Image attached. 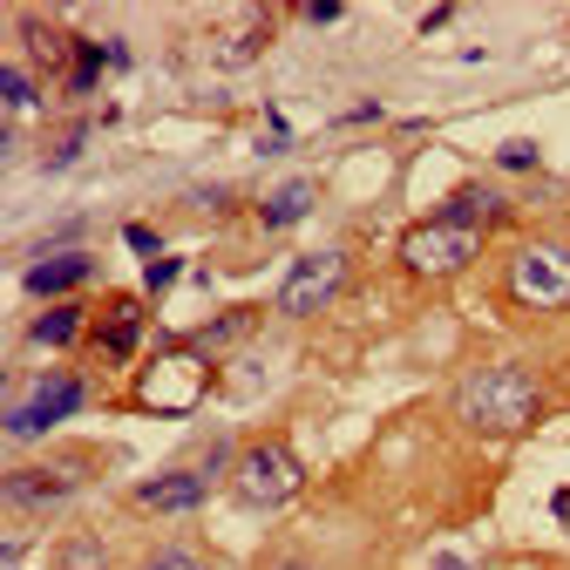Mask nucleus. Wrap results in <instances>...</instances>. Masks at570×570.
Returning <instances> with one entry per match:
<instances>
[{
	"instance_id": "5",
	"label": "nucleus",
	"mask_w": 570,
	"mask_h": 570,
	"mask_svg": "<svg viewBox=\"0 0 570 570\" xmlns=\"http://www.w3.org/2000/svg\"><path fill=\"white\" fill-rule=\"evenodd\" d=\"M475 258H482V232H469V225L421 218L401 232V272H414V278H455Z\"/></svg>"
},
{
	"instance_id": "3",
	"label": "nucleus",
	"mask_w": 570,
	"mask_h": 570,
	"mask_svg": "<svg viewBox=\"0 0 570 570\" xmlns=\"http://www.w3.org/2000/svg\"><path fill=\"white\" fill-rule=\"evenodd\" d=\"M210 394V361L197 346H164L150 367H142V381H136V407L142 414H190L197 401Z\"/></svg>"
},
{
	"instance_id": "12",
	"label": "nucleus",
	"mask_w": 570,
	"mask_h": 570,
	"mask_svg": "<svg viewBox=\"0 0 570 570\" xmlns=\"http://www.w3.org/2000/svg\"><path fill=\"white\" fill-rule=\"evenodd\" d=\"M435 218H449V225H469V232H482V225H495L503 218V197H495V184H462Z\"/></svg>"
},
{
	"instance_id": "1",
	"label": "nucleus",
	"mask_w": 570,
	"mask_h": 570,
	"mask_svg": "<svg viewBox=\"0 0 570 570\" xmlns=\"http://www.w3.org/2000/svg\"><path fill=\"white\" fill-rule=\"evenodd\" d=\"M455 421L469 428V435H530V428L543 421V381L517 361H482L455 381Z\"/></svg>"
},
{
	"instance_id": "21",
	"label": "nucleus",
	"mask_w": 570,
	"mask_h": 570,
	"mask_svg": "<svg viewBox=\"0 0 570 570\" xmlns=\"http://www.w3.org/2000/svg\"><path fill=\"white\" fill-rule=\"evenodd\" d=\"M142 570H197V557L190 550H164V557H150Z\"/></svg>"
},
{
	"instance_id": "7",
	"label": "nucleus",
	"mask_w": 570,
	"mask_h": 570,
	"mask_svg": "<svg viewBox=\"0 0 570 570\" xmlns=\"http://www.w3.org/2000/svg\"><path fill=\"white\" fill-rule=\"evenodd\" d=\"M89 401V387H82V374H41L35 387H28V401L8 414V435H41V428H55V421H68Z\"/></svg>"
},
{
	"instance_id": "8",
	"label": "nucleus",
	"mask_w": 570,
	"mask_h": 570,
	"mask_svg": "<svg viewBox=\"0 0 570 570\" xmlns=\"http://www.w3.org/2000/svg\"><path fill=\"white\" fill-rule=\"evenodd\" d=\"M89 482V469L82 462H48V469H14L8 475V503L14 510H55V503H68Z\"/></svg>"
},
{
	"instance_id": "9",
	"label": "nucleus",
	"mask_w": 570,
	"mask_h": 570,
	"mask_svg": "<svg viewBox=\"0 0 570 570\" xmlns=\"http://www.w3.org/2000/svg\"><path fill=\"white\" fill-rule=\"evenodd\" d=\"M204 495H210V482L190 475V469H177V475H150V482L136 489V503H142V510H164V517H184V510L204 503Z\"/></svg>"
},
{
	"instance_id": "18",
	"label": "nucleus",
	"mask_w": 570,
	"mask_h": 570,
	"mask_svg": "<svg viewBox=\"0 0 570 570\" xmlns=\"http://www.w3.org/2000/svg\"><path fill=\"white\" fill-rule=\"evenodd\" d=\"M21 35H28V48H35V61H48V68L61 61V41H55V28H48V21H35V14H28V21H21Z\"/></svg>"
},
{
	"instance_id": "13",
	"label": "nucleus",
	"mask_w": 570,
	"mask_h": 570,
	"mask_svg": "<svg viewBox=\"0 0 570 570\" xmlns=\"http://www.w3.org/2000/svg\"><path fill=\"white\" fill-rule=\"evenodd\" d=\"M306 210H313V184H306V177H293V184H278V190L258 204V218H265L272 232H285V225H299Z\"/></svg>"
},
{
	"instance_id": "10",
	"label": "nucleus",
	"mask_w": 570,
	"mask_h": 570,
	"mask_svg": "<svg viewBox=\"0 0 570 570\" xmlns=\"http://www.w3.org/2000/svg\"><path fill=\"white\" fill-rule=\"evenodd\" d=\"M82 278H89V258H82V252H68V258H35L21 285H28L35 299H61V306H68V293H76Z\"/></svg>"
},
{
	"instance_id": "24",
	"label": "nucleus",
	"mask_w": 570,
	"mask_h": 570,
	"mask_svg": "<svg viewBox=\"0 0 570 570\" xmlns=\"http://www.w3.org/2000/svg\"><path fill=\"white\" fill-rule=\"evenodd\" d=\"M557 517H570V489H563V495H557Z\"/></svg>"
},
{
	"instance_id": "6",
	"label": "nucleus",
	"mask_w": 570,
	"mask_h": 570,
	"mask_svg": "<svg viewBox=\"0 0 570 570\" xmlns=\"http://www.w3.org/2000/svg\"><path fill=\"white\" fill-rule=\"evenodd\" d=\"M346 252H306L293 272L278 278V313L285 320H313V313H326L340 293H346Z\"/></svg>"
},
{
	"instance_id": "23",
	"label": "nucleus",
	"mask_w": 570,
	"mask_h": 570,
	"mask_svg": "<svg viewBox=\"0 0 570 570\" xmlns=\"http://www.w3.org/2000/svg\"><path fill=\"white\" fill-rule=\"evenodd\" d=\"M435 570H469V563H462V557H442V563H435Z\"/></svg>"
},
{
	"instance_id": "16",
	"label": "nucleus",
	"mask_w": 570,
	"mask_h": 570,
	"mask_svg": "<svg viewBox=\"0 0 570 570\" xmlns=\"http://www.w3.org/2000/svg\"><path fill=\"white\" fill-rule=\"evenodd\" d=\"M55 563H61V570H102V543H96V537H68V543L55 550Z\"/></svg>"
},
{
	"instance_id": "25",
	"label": "nucleus",
	"mask_w": 570,
	"mask_h": 570,
	"mask_svg": "<svg viewBox=\"0 0 570 570\" xmlns=\"http://www.w3.org/2000/svg\"><path fill=\"white\" fill-rule=\"evenodd\" d=\"M278 570H306V563H278Z\"/></svg>"
},
{
	"instance_id": "22",
	"label": "nucleus",
	"mask_w": 570,
	"mask_h": 570,
	"mask_svg": "<svg viewBox=\"0 0 570 570\" xmlns=\"http://www.w3.org/2000/svg\"><path fill=\"white\" fill-rule=\"evenodd\" d=\"M170 278H177V258H150V293H164Z\"/></svg>"
},
{
	"instance_id": "11",
	"label": "nucleus",
	"mask_w": 570,
	"mask_h": 570,
	"mask_svg": "<svg viewBox=\"0 0 570 570\" xmlns=\"http://www.w3.org/2000/svg\"><path fill=\"white\" fill-rule=\"evenodd\" d=\"M136 340H142V299H116L102 313V326H96V346L109 353V361H129Z\"/></svg>"
},
{
	"instance_id": "15",
	"label": "nucleus",
	"mask_w": 570,
	"mask_h": 570,
	"mask_svg": "<svg viewBox=\"0 0 570 570\" xmlns=\"http://www.w3.org/2000/svg\"><path fill=\"white\" fill-rule=\"evenodd\" d=\"M102 68H122V48H76V68H68V89H96Z\"/></svg>"
},
{
	"instance_id": "20",
	"label": "nucleus",
	"mask_w": 570,
	"mask_h": 570,
	"mask_svg": "<svg viewBox=\"0 0 570 570\" xmlns=\"http://www.w3.org/2000/svg\"><path fill=\"white\" fill-rule=\"evenodd\" d=\"M495 164H503V170H537V142H503Z\"/></svg>"
},
{
	"instance_id": "19",
	"label": "nucleus",
	"mask_w": 570,
	"mask_h": 570,
	"mask_svg": "<svg viewBox=\"0 0 570 570\" xmlns=\"http://www.w3.org/2000/svg\"><path fill=\"white\" fill-rule=\"evenodd\" d=\"M0 96H8L14 109H35V76L28 68H8V76H0Z\"/></svg>"
},
{
	"instance_id": "2",
	"label": "nucleus",
	"mask_w": 570,
	"mask_h": 570,
	"mask_svg": "<svg viewBox=\"0 0 570 570\" xmlns=\"http://www.w3.org/2000/svg\"><path fill=\"white\" fill-rule=\"evenodd\" d=\"M510 299L523 313H563L570 306V238H530L510 252Z\"/></svg>"
},
{
	"instance_id": "4",
	"label": "nucleus",
	"mask_w": 570,
	"mask_h": 570,
	"mask_svg": "<svg viewBox=\"0 0 570 570\" xmlns=\"http://www.w3.org/2000/svg\"><path fill=\"white\" fill-rule=\"evenodd\" d=\"M299 489H306V469L285 442H258L232 469V495L245 510H285V503H299Z\"/></svg>"
},
{
	"instance_id": "17",
	"label": "nucleus",
	"mask_w": 570,
	"mask_h": 570,
	"mask_svg": "<svg viewBox=\"0 0 570 570\" xmlns=\"http://www.w3.org/2000/svg\"><path fill=\"white\" fill-rule=\"evenodd\" d=\"M252 333V313H232V320H210L204 333H197V346H232V340H245Z\"/></svg>"
},
{
	"instance_id": "14",
	"label": "nucleus",
	"mask_w": 570,
	"mask_h": 570,
	"mask_svg": "<svg viewBox=\"0 0 570 570\" xmlns=\"http://www.w3.org/2000/svg\"><path fill=\"white\" fill-rule=\"evenodd\" d=\"M82 326H89V320H82V306H48V313L28 326V340H35V346H76V340H82Z\"/></svg>"
}]
</instances>
